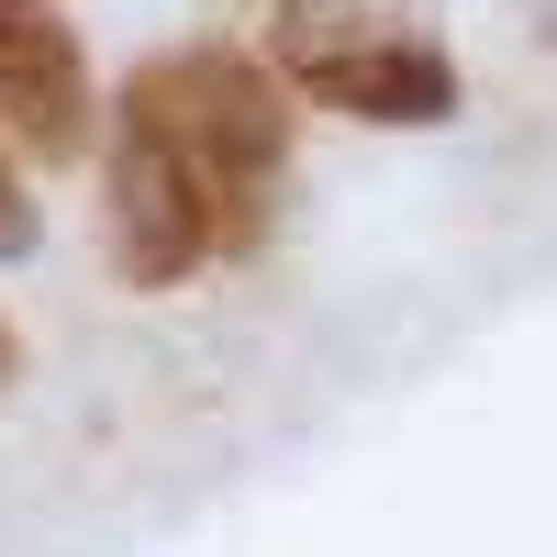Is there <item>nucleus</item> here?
I'll return each mask as SVG.
<instances>
[{"label": "nucleus", "instance_id": "nucleus-1", "mask_svg": "<svg viewBox=\"0 0 557 557\" xmlns=\"http://www.w3.org/2000/svg\"><path fill=\"white\" fill-rule=\"evenodd\" d=\"M123 123H157L178 157L212 178L223 201V246H257V190L290 157V89H278L257 57L235 45H178V57H146L123 78Z\"/></svg>", "mask_w": 557, "mask_h": 557}, {"label": "nucleus", "instance_id": "nucleus-2", "mask_svg": "<svg viewBox=\"0 0 557 557\" xmlns=\"http://www.w3.org/2000/svg\"><path fill=\"white\" fill-rule=\"evenodd\" d=\"M101 235L123 290H178L201 257H223V201L212 178L168 146L157 123H123L112 112V146H101Z\"/></svg>", "mask_w": 557, "mask_h": 557}, {"label": "nucleus", "instance_id": "nucleus-3", "mask_svg": "<svg viewBox=\"0 0 557 557\" xmlns=\"http://www.w3.org/2000/svg\"><path fill=\"white\" fill-rule=\"evenodd\" d=\"M0 134L34 168H78L89 134H101V101H89V57L57 0H0Z\"/></svg>", "mask_w": 557, "mask_h": 557}, {"label": "nucleus", "instance_id": "nucleus-4", "mask_svg": "<svg viewBox=\"0 0 557 557\" xmlns=\"http://www.w3.org/2000/svg\"><path fill=\"white\" fill-rule=\"evenodd\" d=\"M290 89L323 101V112H346V123L424 134V123L457 112V57H446V45H412V34H357V45L290 34Z\"/></svg>", "mask_w": 557, "mask_h": 557}, {"label": "nucleus", "instance_id": "nucleus-5", "mask_svg": "<svg viewBox=\"0 0 557 557\" xmlns=\"http://www.w3.org/2000/svg\"><path fill=\"white\" fill-rule=\"evenodd\" d=\"M34 235H45V212H34V190L12 178V157H0V257H34Z\"/></svg>", "mask_w": 557, "mask_h": 557}, {"label": "nucleus", "instance_id": "nucleus-6", "mask_svg": "<svg viewBox=\"0 0 557 557\" xmlns=\"http://www.w3.org/2000/svg\"><path fill=\"white\" fill-rule=\"evenodd\" d=\"M12 368H23V335H12V323H0V391H12Z\"/></svg>", "mask_w": 557, "mask_h": 557}]
</instances>
